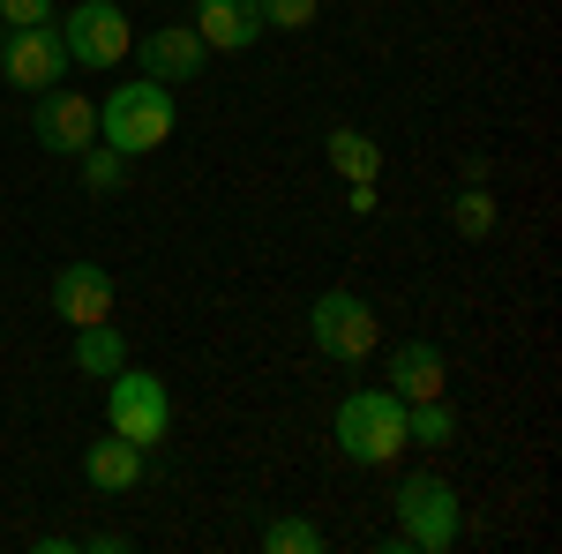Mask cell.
I'll return each instance as SVG.
<instances>
[{"mask_svg":"<svg viewBox=\"0 0 562 554\" xmlns=\"http://www.w3.org/2000/svg\"><path fill=\"white\" fill-rule=\"evenodd\" d=\"M173 83H113L98 105V143L121 150V158H150L158 143H173Z\"/></svg>","mask_w":562,"mask_h":554,"instance_id":"cell-1","label":"cell"},{"mask_svg":"<svg viewBox=\"0 0 562 554\" xmlns=\"http://www.w3.org/2000/svg\"><path fill=\"white\" fill-rule=\"evenodd\" d=\"M397 450H405V397L383 383H360L338 405V457L346 465H397Z\"/></svg>","mask_w":562,"mask_h":554,"instance_id":"cell-2","label":"cell"},{"mask_svg":"<svg viewBox=\"0 0 562 554\" xmlns=\"http://www.w3.org/2000/svg\"><path fill=\"white\" fill-rule=\"evenodd\" d=\"M458 532H465V510H458V487H450V479H435V472L397 479V547L450 554Z\"/></svg>","mask_w":562,"mask_h":554,"instance_id":"cell-3","label":"cell"},{"mask_svg":"<svg viewBox=\"0 0 562 554\" xmlns=\"http://www.w3.org/2000/svg\"><path fill=\"white\" fill-rule=\"evenodd\" d=\"M307 338H315V352H323V360L360 368V360L383 344V323H375V307H368L360 293L330 285V293H315V307H307Z\"/></svg>","mask_w":562,"mask_h":554,"instance_id":"cell-4","label":"cell"},{"mask_svg":"<svg viewBox=\"0 0 562 554\" xmlns=\"http://www.w3.org/2000/svg\"><path fill=\"white\" fill-rule=\"evenodd\" d=\"M105 427L128 434L135 450H158L166 427H173V397H166V383H158L150 368H113V375H105Z\"/></svg>","mask_w":562,"mask_h":554,"instance_id":"cell-5","label":"cell"},{"mask_svg":"<svg viewBox=\"0 0 562 554\" xmlns=\"http://www.w3.org/2000/svg\"><path fill=\"white\" fill-rule=\"evenodd\" d=\"M60 45H68V68H121L135 53V23L121 0H76L68 23H53Z\"/></svg>","mask_w":562,"mask_h":554,"instance_id":"cell-6","label":"cell"},{"mask_svg":"<svg viewBox=\"0 0 562 554\" xmlns=\"http://www.w3.org/2000/svg\"><path fill=\"white\" fill-rule=\"evenodd\" d=\"M0 76L23 90V98H38L68 76V45L53 23H31V31H0Z\"/></svg>","mask_w":562,"mask_h":554,"instance_id":"cell-7","label":"cell"},{"mask_svg":"<svg viewBox=\"0 0 562 554\" xmlns=\"http://www.w3.org/2000/svg\"><path fill=\"white\" fill-rule=\"evenodd\" d=\"M31 128L53 158H83L90 143H98V105H90L83 90H38V113H31Z\"/></svg>","mask_w":562,"mask_h":554,"instance_id":"cell-8","label":"cell"},{"mask_svg":"<svg viewBox=\"0 0 562 554\" xmlns=\"http://www.w3.org/2000/svg\"><path fill=\"white\" fill-rule=\"evenodd\" d=\"M135 60H143L150 83H195L203 60H211V45L195 38V23H158L150 38H135Z\"/></svg>","mask_w":562,"mask_h":554,"instance_id":"cell-9","label":"cell"},{"mask_svg":"<svg viewBox=\"0 0 562 554\" xmlns=\"http://www.w3.org/2000/svg\"><path fill=\"white\" fill-rule=\"evenodd\" d=\"M53 315H60L68 330L113 323V278H105L98 262H60V270H53Z\"/></svg>","mask_w":562,"mask_h":554,"instance_id":"cell-10","label":"cell"},{"mask_svg":"<svg viewBox=\"0 0 562 554\" xmlns=\"http://www.w3.org/2000/svg\"><path fill=\"white\" fill-rule=\"evenodd\" d=\"M195 38L211 45V53H248V45L262 38V15L256 0H195Z\"/></svg>","mask_w":562,"mask_h":554,"instance_id":"cell-11","label":"cell"},{"mask_svg":"<svg viewBox=\"0 0 562 554\" xmlns=\"http://www.w3.org/2000/svg\"><path fill=\"white\" fill-rule=\"evenodd\" d=\"M143 457H150V450H135L128 434L105 427V442L83 450V479L98 487V495H128V487H143Z\"/></svg>","mask_w":562,"mask_h":554,"instance_id":"cell-12","label":"cell"},{"mask_svg":"<svg viewBox=\"0 0 562 554\" xmlns=\"http://www.w3.org/2000/svg\"><path fill=\"white\" fill-rule=\"evenodd\" d=\"M390 383H397V397H405V405H420V397H442V389H450V368H442V352H435L428 338H413V344H397Z\"/></svg>","mask_w":562,"mask_h":554,"instance_id":"cell-13","label":"cell"},{"mask_svg":"<svg viewBox=\"0 0 562 554\" xmlns=\"http://www.w3.org/2000/svg\"><path fill=\"white\" fill-rule=\"evenodd\" d=\"M330 172H338L346 188L375 180V172H383V150H375V135H360V128H330Z\"/></svg>","mask_w":562,"mask_h":554,"instance_id":"cell-14","label":"cell"},{"mask_svg":"<svg viewBox=\"0 0 562 554\" xmlns=\"http://www.w3.org/2000/svg\"><path fill=\"white\" fill-rule=\"evenodd\" d=\"M76 368L105 383L113 368H128V338H121L113 323H83V330H76Z\"/></svg>","mask_w":562,"mask_h":554,"instance_id":"cell-15","label":"cell"},{"mask_svg":"<svg viewBox=\"0 0 562 554\" xmlns=\"http://www.w3.org/2000/svg\"><path fill=\"white\" fill-rule=\"evenodd\" d=\"M405 442H420V450L458 442V412H450V397H420V405H405Z\"/></svg>","mask_w":562,"mask_h":554,"instance_id":"cell-16","label":"cell"},{"mask_svg":"<svg viewBox=\"0 0 562 554\" xmlns=\"http://www.w3.org/2000/svg\"><path fill=\"white\" fill-rule=\"evenodd\" d=\"M323 524H307V517H270L262 524V554H323Z\"/></svg>","mask_w":562,"mask_h":554,"instance_id":"cell-17","label":"cell"},{"mask_svg":"<svg viewBox=\"0 0 562 554\" xmlns=\"http://www.w3.org/2000/svg\"><path fill=\"white\" fill-rule=\"evenodd\" d=\"M450 225H458V240H487V233H495V195H487V180H465V195L450 203Z\"/></svg>","mask_w":562,"mask_h":554,"instance_id":"cell-18","label":"cell"},{"mask_svg":"<svg viewBox=\"0 0 562 554\" xmlns=\"http://www.w3.org/2000/svg\"><path fill=\"white\" fill-rule=\"evenodd\" d=\"M76 166H83V188H90V195H113V188H128V158H121V150H105V143H90Z\"/></svg>","mask_w":562,"mask_h":554,"instance_id":"cell-19","label":"cell"},{"mask_svg":"<svg viewBox=\"0 0 562 554\" xmlns=\"http://www.w3.org/2000/svg\"><path fill=\"white\" fill-rule=\"evenodd\" d=\"M262 31H307L315 15H323V0H256Z\"/></svg>","mask_w":562,"mask_h":554,"instance_id":"cell-20","label":"cell"},{"mask_svg":"<svg viewBox=\"0 0 562 554\" xmlns=\"http://www.w3.org/2000/svg\"><path fill=\"white\" fill-rule=\"evenodd\" d=\"M0 23H8V31H31V23H53V0H0Z\"/></svg>","mask_w":562,"mask_h":554,"instance_id":"cell-21","label":"cell"}]
</instances>
